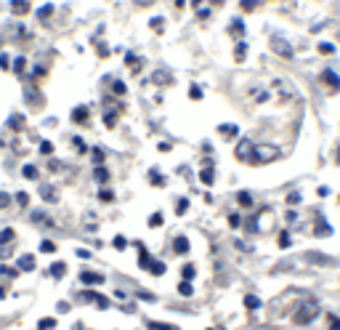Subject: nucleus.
<instances>
[{"label": "nucleus", "mask_w": 340, "mask_h": 330, "mask_svg": "<svg viewBox=\"0 0 340 330\" xmlns=\"http://www.w3.org/2000/svg\"><path fill=\"white\" fill-rule=\"evenodd\" d=\"M181 275H184V280H192V277H194V267H184Z\"/></svg>", "instance_id": "nucleus-20"}, {"label": "nucleus", "mask_w": 340, "mask_h": 330, "mask_svg": "<svg viewBox=\"0 0 340 330\" xmlns=\"http://www.w3.org/2000/svg\"><path fill=\"white\" fill-rule=\"evenodd\" d=\"M96 306H99V309H107V306H109V301L99 296V298H96Z\"/></svg>", "instance_id": "nucleus-24"}, {"label": "nucleus", "mask_w": 340, "mask_h": 330, "mask_svg": "<svg viewBox=\"0 0 340 330\" xmlns=\"http://www.w3.org/2000/svg\"><path fill=\"white\" fill-rule=\"evenodd\" d=\"M16 203H19V205H27V203H30V194H27V192H19V194H16Z\"/></svg>", "instance_id": "nucleus-15"}, {"label": "nucleus", "mask_w": 340, "mask_h": 330, "mask_svg": "<svg viewBox=\"0 0 340 330\" xmlns=\"http://www.w3.org/2000/svg\"><path fill=\"white\" fill-rule=\"evenodd\" d=\"M202 181L205 184H213V173L210 171H202Z\"/></svg>", "instance_id": "nucleus-23"}, {"label": "nucleus", "mask_w": 340, "mask_h": 330, "mask_svg": "<svg viewBox=\"0 0 340 330\" xmlns=\"http://www.w3.org/2000/svg\"><path fill=\"white\" fill-rule=\"evenodd\" d=\"M96 298H99V293H93V290H85L82 293V301H88V304H96Z\"/></svg>", "instance_id": "nucleus-7"}, {"label": "nucleus", "mask_w": 340, "mask_h": 330, "mask_svg": "<svg viewBox=\"0 0 340 330\" xmlns=\"http://www.w3.org/2000/svg\"><path fill=\"white\" fill-rule=\"evenodd\" d=\"M19 269H22V272H32V269H35V256L24 253V256L19 258Z\"/></svg>", "instance_id": "nucleus-3"}, {"label": "nucleus", "mask_w": 340, "mask_h": 330, "mask_svg": "<svg viewBox=\"0 0 340 330\" xmlns=\"http://www.w3.org/2000/svg\"><path fill=\"white\" fill-rule=\"evenodd\" d=\"M72 117H74V120H88V112H85V109H74Z\"/></svg>", "instance_id": "nucleus-17"}, {"label": "nucleus", "mask_w": 340, "mask_h": 330, "mask_svg": "<svg viewBox=\"0 0 340 330\" xmlns=\"http://www.w3.org/2000/svg\"><path fill=\"white\" fill-rule=\"evenodd\" d=\"M178 293H181V296H192V285H189V282H181V285H178Z\"/></svg>", "instance_id": "nucleus-12"}, {"label": "nucleus", "mask_w": 340, "mask_h": 330, "mask_svg": "<svg viewBox=\"0 0 340 330\" xmlns=\"http://www.w3.org/2000/svg\"><path fill=\"white\" fill-rule=\"evenodd\" d=\"M115 248H117V250L125 248V237H115Z\"/></svg>", "instance_id": "nucleus-26"}, {"label": "nucleus", "mask_w": 340, "mask_h": 330, "mask_svg": "<svg viewBox=\"0 0 340 330\" xmlns=\"http://www.w3.org/2000/svg\"><path fill=\"white\" fill-rule=\"evenodd\" d=\"M107 178H109L107 168H96V181H107Z\"/></svg>", "instance_id": "nucleus-8"}, {"label": "nucleus", "mask_w": 340, "mask_h": 330, "mask_svg": "<svg viewBox=\"0 0 340 330\" xmlns=\"http://www.w3.org/2000/svg\"><path fill=\"white\" fill-rule=\"evenodd\" d=\"M32 221H35V224H51L45 213H32Z\"/></svg>", "instance_id": "nucleus-9"}, {"label": "nucleus", "mask_w": 340, "mask_h": 330, "mask_svg": "<svg viewBox=\"0 0 340 330\" xmlns=\"http://www.w3.org/2000/svg\"><path fill=\"white\" fill-rule=\"evenodd\" d=\"M0 275H8V277H16V275H19V272H16V269H8V267H3V269H0Z\"/></svg>", "instance_id": "nucleus-22"}, {"label": "nucleus", "mask_w": 340, "mask_h": 330, "mask_svg": "<svg viewBox=\"0 0 340 330\" xmlns=\"http://www.w3.org/2000/svg\"><path fill=\"white\" fill-rule=\"evenodd\" d=\"M186 208H189V203H186V200H181V203H178V213H184Z\"/></svg>", "instance_id": "nucleus-30"}, {"label": "nucleus", "mask_w": 340, "mask_h": 330, "mask_svg": "<svg viewBox=\"0 0 340 330\" xmlns=\"http://www.w3.org/2000/svg\"><path fill=\"white\" fill-rule=\"evenodd\" d=\"M138 263H141V267H152V256H146V253H141V258H138Z\"/></svg>", "instance_id": "nucleus-14"}, {"label": "nucleus", "mask_w": 340, "mask_h": 330, "mask_svg": "<svg viewBox=\"0 0 340 330\" xmlns=\"http://www.w3.org/2000/svg\"><path fill=\"white\" fill-rule=\"evenodd\" d=\"M149 330H178L176 325H159V322H146Z\"/></svg>", "instance_id": "nucleus-6"}, {"label": "nucleus", "mask_w": 340, "mask_h": 330, "mask_svg": "<svg viewBox=\"0 0 340 330\" xmlns=\"http://www.w3.org/2000/svg\"><path fill=\"white\" fill-rule=\"evenodd\" d=\"M24 176H27V178H37V171H35L32 165H27V168H24Z\"/></svg>", "instance_id": "nucleus-21"}, {"label": "nucleus", "mask_w": 340, "mask_h": 330, "mask_svg": "<svg viewBox=\"0 0 340 330\" xmlns=\"http://www.w3.org/2000/svg\"><path fill=\"white\" fill-rule=\"evenodd\" d=\"M8 203H11V197H8L6 192H0V208H8Z\"/></svg>", "instance_id": "nucleus-19"}, {"label": "nucleus", "mask_w": 340, "mask_h": 330, "mask_svg": "<svg viewBox=\"0 0 340 330\" xmlns=\"http://www.w3.org/2000/svg\"><path fill=\"white\" fill-rule=\"evenodd\" d=\"M244 304H247V306L252 309V306H258V298H252V296H247V298H244Z\"/></svg>", "instance_id": "nucleus-27"}, {"label": "nucleus", "mask_w": 340, "mask_h": 330, "mask_svg": "<svg viewBox=\"0 0 340 330\" xmlns=\"http://www.w3.org/2000/svg\"><path fill=\"white\" fill-rule=\"evenodd\" d=\"M40 197L45 203H59V192H56L53 186H40Z\"/></svg>", "instance_id": "nucleus-2"}, {"label": "nucleus", "mask_w": 340, "mask_h": 330, "mask_svg": "<svg viewBox=\"0 0 340 330\" xmlns=\"http://www.w3.org/2000/svg\"><path fill=\"white\" fill-rule=\"evenodd\" d=\"M138 298H141V301H154L152 293H138Z\"/></svg>", "instance_id": "nucleus-29"}, {"label": "nucleus", "mask_w": 340, "mask_h": 330, "mask_svg": "<svg viewBox=\"0 0 340 330\" xmlns=\"http://www.w3.org/2000/svg\"><path fill=\"white\" fill-rule=\"evenodd\" d=\"M152 272L159 277V275H165V263H159V261H152Z\"/></svg>", "instance_id": "nucleus-10"}, {"label": "nucleus", "mask_w": 340, "mask_h": 330, "mask_svg": "<svg viewBox=\"0 0 340 330\" xmlns=\"http://www.w3.org/2000/svg\"><path fill=\"white\" fill-rule=\"evenodd\" d=\"M99 197H101V200H104V203L115 200V194H112V192H107V189H101V192H99Z\"/></svg>", "instance_id": "nucleus-18"}, {"label": "nucleus", "mask_w": 340, "mask_h": 330, "mask_svg": "<svg viewBox=\"0 0 340 330\" xmlns=\"http://www.w3.org/2000/svg\"><path fill=\"white\" fill-rule=\"evenodd\" d=\"M176 253H189V240L186 237H176Z\"/></svg>", "instance_id": "nucleus-5"}, {"label": "nucleus", "mask_w": 340, "mask_h": 330, "mask_svg": "<svg viewBox=\"0 0 340 330\" xmlns=\"http://www.w3.org/2000/svg\"><path fill=\"white\" fill-rule=\"evenodd\" d=\"M82 282H85V285H101V282H104V275H96V272H82Z\"/></svg>", "instance_id": "nucleus-1"}, {"label": "nucleus", "mask_w": 340, "mask_h": 330, "mask_svg": "<svg viewBox=\"0 0 340 330\" xmlns=\"http://www.w3.org/2000/svg\"><path fill=\"white\" fill-rule=\"evenodd\" d=\"M53 327V319H45V322H40V330H51Z\"/></svg>", "instance_id": "nucleus-28"}, {"label": "nucleus", "mask_w": 340, "mask_h": 330, "mask_svg": "<svg viewBox=\"0 0 340 330\" xmlns=\"http://www.w3.org/2000/svg\"><path fill=\"white\" fill-rule=\"evenodd\" d=\"M40 250H43V253H53V250H56V245H53V242H48V240H43V242H40Z\"/></svg>", "instance_id": "nucleus-11"}, {"label": "nucleus", "mask_w": 340, "mask_h": 330, "mask_svg": "<svg viewBox=\"0 0 340 330\" xmlns=\"http://www.w3.org/2000/svg\"><path fill=\"white\" fill-rule=\"evenodd\" d=\"M40 152L51 155V152H53V144H51V141H43V144H40Z\"/></svg>", "instance_id": "nucleus-16"}, {"label": "nucleus", "mask_w": 340, "mask_h": 330, "mask_svg": "<svg viewBox=\"0 0 340 330\" xmlns=\"http://www.w3.org/2000/svg\"><path fill=\"white\" fill-rule=\"evenodd\" d=\"M14 240V229H3V234H0V242H11Z\"/></svg>", "instance_id": "nucleus-13"}, {"label": "nucleus", "mask_w": 340, "mask_h": 330, "mask_svg": "<svg viewBox=\"0 0 340 330\" xmlns=\"http://www.w3.org/2000/svg\"><path fill=\"white\" fill-rule=\"evenodd\" d=\"M64 272H67V263H64V261H56L53 267H51V275L53 277H64Z\"/></svg>", "instance_id": "nucleus-4"}, {"label": "nucleus", "mask_w": 340, "mask_h": 330, "mask_svg": "<svg viewBox=\"0 0 340 330\" xmlns=\"http://www.w3.org/2000/svg\"><path fill=\"white\" fill-rule=\"evenodd\" d=\"M149 224H152V226H159V224H162V216H159V213H154V216H152V221H149Z\"/></svg>", "instance_id": "nucleus-25"}]
</instances>
